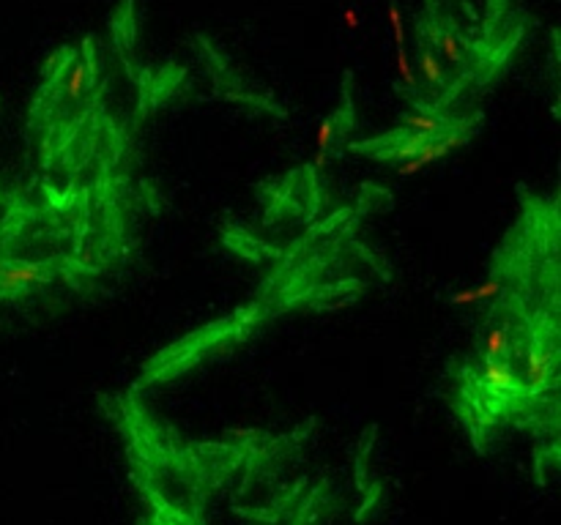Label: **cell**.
Here are the masks:
<instances>
[{
	"label": "cell",
	"mask_w": 561,
	"mask_h": 525,
	"mask_svg": "<svg viewBox=\"0 0 561 525\" xmlns=\"http://www.w3.org/2000/svg\"><path fill=\"white\" fill-rule=\"evenodd\" d=\"M463 143H465V134H455V137H446V140H435V137L427 140L413 159H406V164H400V175H413L419 173V170H425L427 164L438 162L441 156H446L449 150L463 145Z\"/></svg>",
	"instance_id": "6da1fadb"
},
{
	"label": "cell",
	"mask_w": 561,
	"mask_h": 525,
	"mask_svg": "<svg viewBox=\"0 0 561 525\" xmlns=\"http://www.w3.org/2000/svg\"><path fill=\"white\" fill-rule=\"evenodd\" d=\"M44 279V268L33 266V263H20V266H3L0 268V287L3 290H17Z\"/></svg>",
	"instance_id": "7a4b0ae2"
},
{
	"label": "cell",
	"mask_w": 561,
	"mask_h": 525,
	"mask_svg": "<svg viewBox=\"0 0 561 525\" xmlns=\"http://www.w3.org/2000/svg\"><path fill=\"white\" fill-rule=\"evenodd\" d=\"M553 375V356L548 350H534L526 361V377H529V389H545L548 380Z\"/></svg>",
	"instance_id": "3957f363"
},
{
	"label": "cell",
	"mask_w": 561,
	"mask_h": 525,
	"mask_svg": "<svg viewBox=\"0 0 561 525\" xmlns=\"http://www.w3.org/2000/svg\"><path fill=\"white\" fill-rule=\"evenodd\" d=\"M482 375L493 389H512L515 386V372L504 358H487L482 367Z\"/></svg>",
	"instance_id": "277c9868"
},
{
	"label": "cell",
	"mask_w": 561,
	"mask_h": 525,
	"mask_svg": "<svg viewBox=\"0 0 561 525\" xmlns=\"http://www.w3.org/2000/svg\"><path fill=\"white\" fill-rule=\"evenodd\" d=\"M510 350V334H507V325H498L493 328L485 337V356L487 358H504Z\"/></svg>",
	"instance_id": "5b68a950"
},
{
	"label": "cell",
	"mask_w": 561,
	"mask_h": 525,
	"mask_svg": "<svg viewBox=\"0 0 561 525\" xmlns=\"http://www.w3.org/2000/svg\"><path fill=\"white\" fill-rule=\"evenodd\" d=\"M406 129L416 131V134L438 137V134H441V121H438L435 115H427V112H416V115H408V118H406Z\"/></svg>",
	"instance_id": "8992f818"
},
{
	"label": "cell",
	"mask_w": 561,
	"mask_h": 525,
	"mask_svg": "<svg viewBox=\"0 0 561 525\" xmlns=\"http://www.w3.org/2000/svg\"><path fill=\"white\" fill-rule=\"evenodd\" d=\"M419 72H422V77L430 82V85H444V66L438 63V58H435L433 52L422 50V55H419Z\"/></svg>",
	"instance_id": "52a82bcc"
},
{
	"label": "cell",
	"mask_w": 561,
	"mask_h": 525,
	"mask_svg": "<svg viewBox=\"0 0 561 525\" xmlns=\"http://www.w3.org/2000/svg\"><path fill=\"white\" fill-rule=\"evenodd\" d=\"M334 137V121H323V124L318 126V137H315V143H318V156H315V164L318 167H323L326 164V150H329V143H332Z\"/></svg>",
	"instance_id": "ba28073f"
},
{
	"label": "cell",
	"mask_w": 561,
	"mask_h": 525,
	"mask_svg": "<svg viewBox=\"0 0 561 525\" xmlns=\"http://www.w3.org/2000/svg\"><path fill=\"white\" fill-rule=\"evenodd\" d=\"M386 22L392 27V36H394V47H403L406 44V27H403V11L400 6H389L386 8Z\"/></svg>",
	"instance_id": "9c48e42d"
},
{
	"label": "cell",
	"mask_w": 561,
	"mask_h": 525,
	"mask_svg": "<svg viewBox=\"0 0 561 525\" xmlns=\"http://www.w3.org/2000/svg\"><path fill=\"white\" fill-rule=\"evenodd\" d=\"M85 82H88V69L82 63H77L75 69H72V74H69V79H66V96L69 99H79L82 91H85Z\"/></svg>",
	"instance_id": "30bf717a"
},
{
	"label": "cell",
	"mask_w": 561,
	"mask_h": 525,
	"mask_svg": "<svg viewBox=\"0 0 561 525\" xmlns=\"http://www.w3.org/2000/svg\"><path fill=\"white\" fill-rule=\"evenodd\" d=\"M438 47H441L444 58H446L449 63H460V60H463V47H460V41L449 33V30H444V33L438 36Z\"/></svg>",
	"instance_id": "8fae6325"
},
{
	"label": "cell",
	"mask_w": 561,
	"mask_h": 525,
	"mask_svg": "<svg viewBox=\"0 0 561 525\" xmlns=\"http://www.w3.org/2000/svg\"><path fill=\"white\" fill-rule=\"evenodd\" d=\"M427 140H433V137H427V134H416L413 140H406L403 145H397V148L392 150V159H413Z\"/></svg>",
	"instance_id": "7c38bea8"
},
{
	"label": "cell",
	"mask_w": 561,
	"mask_h": 525,
	"mask_svg": "<svg viewBox=\"0 0 561 525\" xmlns=\"http://www.w3.org/2000/svg\"><path fill=\"white\" fill-rule=\"evenodd\" d=\"M394 58H397V72L403 77V82H406L408 88H416V74H413V66H411L406 47H397V55H394Z\"/></svg>",
	"instance_id": "4fadbf2b"
},
{
	"label": "cell",
	"mask_w": 561,
	"mask_h": 525,
	"mask_svg": "<svg viewBox=\"0 0 561 525\" xmlns=\"http://www.w3.org/2000/svg\"><path fill=\"white\" fill-rule=\"evenodd\" d=\"M501 290H504V285H501L498 279H490V282H485V285L474 287V293H477V301L496 299V296H501Z\"/></svg>",
	"instance_id": "5bb4252c"
},
{
	"label": "cell",
	"mask_w": 561,
	"mask_h": 525,
	"mask_svg": "<svg viewBox=\"0 0 561 525\" xmlns=\"http://www.w3.org/2000/svg\"><path fill=\"white\" fill-rule=\"evenodd\" d=\"M340 20H342V25L348 27V30H356L361 25V17H359V11L354 6H348V8H342V14H340Z\"/></svg>",
	"instance_id": "9a60e30c"
}]
</instances>
